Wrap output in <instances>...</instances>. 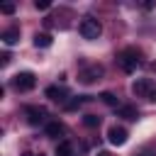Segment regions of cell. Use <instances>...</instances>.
<instances>
[{
    "label": "cell",
    "instance_id": "30bf717a",
    "mask_svg": "<svg viewBox=\"0 0 156 156\" xmlns=\"http://www.w3.org/2000/svg\"><path fill=\"white\" fill-rule=\"evenodd\" d=\"M34 46H37V49H49V46H51V34H46V32L39 34V32H37V34H34Z\"/></svg>",
    "mask_w": 156,
    "mask_h": 156
},
{
    "label": "cell",
    "instance_id": "d6986e66",
    "mask_svg": "<svg viewBox=\"0 0 156 156\" xmlns=\"http://www.w3.org/2000/svg\"><path fill=\"white\" fill-rule=\"evenodd\" d=\"M22 156H46V154H41V151H39V154H34V151H24Z\"/></svg>",
    "mask_w": 156,
    "mask_h": 156
},
{
    "label": "cell",
    "instance_id": "ba28073f",
    "mask_svg": "<svg viewBox=\"0 0 156 156\" xmlns=\"http://www.w3.org/2000/svg\"><path fill=\"white\" fill-rule=\"evenodd\" d=\"M44 95L49 98V100H54V102H66V88H61V85H49L46 90H44Z\"/></svg>",
    "mask_w": 156,
    "mask_h": 156
},
{
    "label": "cell",
    "instance_id": "3957f363",
    "mask_svg": "<svg viewBox=\"0 0 156 156\" xmlns=\"http://www.w3.org/2000/svg\"><path fill=\"white\" fill-rule=\"evenodd\" d=\"M78 32H80V37L83 39H98L100 34H102V24L95 20V17H83L80 20V24H78Z\"/></svg>",
    "mask_w": 156,
    "mask_h": 156
},
{
    "label": "cell",
    "instance_id": "6da1fadb",
    "mask_svg": "<svg viewBox=\"0 0 156 156\" xmlns=\"http://www.w3.org/2000/svg\"><path fill=\"white\" fill-rule=\"evenodd\" d=\"M139 49H134V46H129V49H122L119 54H117V66L124 71V73H134L136 71V66H139Z\"/></svg>",
    "mask_w": 156,
    "mask_h": 156
},
{
    "label": "cell",
    "instance_id": "5bb4252c",
    "mask_svg": "<svg viewBox=\"0 0 156 156\" xmlns=\"http://www.w3.org/2000/svg\"><path fill=\"white\" fill-rule=\"evenodd\" d=\"M83 102H85V98H73L71 102H66V110H68V112H73V110H78Z\"/></svg>",
    "mask_w": 156,
    "mask_h": 156
},
{
    "label": "cell",
    "instance_id": "8992f818",
    "mask_svg": "<svg viewBox=\"0 0 156 156\" xmlns=\"http://www.w3.org/2000/svg\"><path fill=\"white\" fill-rule=\"evenodd\" d=\"M24 115H27V122H29V124H44V122H46V110H44V107L29 105V107L24 110Z\"/></svg>",
    "mask_w": 156,
    "mask_h": 156
},
{
    "label": "cell",
    "instance_id": "9a60e30c",
    "mask_svg": "<svg viewBox=\"0 0 156 156\" xmlns=\"http://www.w3.org/2000/svg\"><path fill=\"white\" fill-rule=\"evenodd\" d=\"M83 124H85V127H98V124H100V117H98V115H85V117H83Z\"/></svg>",
    "mask_w": 156,
    "mask_h": 156
},
{
    "label": "cell",
    "instance_id": "ffe728a7",
    "mask_svg": "<svg viewBox=\"0 0 156 156\" xmlns=\"http://www.w3.org/2000/svg\"><path fill=\"white\" fill-rule=\"evenodd\" d=\"M149 68H151V71H154V73H156V61H154V63H151V66H149Z\"/></svg>",
    "mask_w": 156,
    "mask_h": 156
},
{
    "label": "cell",
    "instance_id": "2e32d148",
    "mask_svg": "<svg viewBox=\"0 0 156 156\" xmlns=\"http://www.w3.org/2000/svg\"><path fill=\"white\" fill-rule=\"evenodd\" d=\"M100 100H102L105 105H117V98H115L112 93H102V95H100Z\"/></svg>",
    "mask_w": 156,
    "mask_h": 156
},
{
    "label": "cell",
    "instance_id": "e0dca14e",
    "mask_svg": "<svg viewBox=\"0 0 156 156\" xmlns=\"http://www.w3.org/2000/svg\"><path fill=\"white\" fill-rule=\"evenodd\" d=\"M15 10H17V7H15V2H5V5L0 7V12H2V15H12Z\"/></svg>",
    "mask_w": 156,
    "mask_h": 156
},
{
    "label": "cell",
    "instance_id": "44dd1931",
    "mask_svg": "<svg viewBox=\"0 0 156 156\" xmlns=\"http://www.w3.org/2000/svg\"><path fill=\"white\" fill-rule=\"evenodd\" d=\"M98 156H110V154L107 151H98Z\"/></svg>",
    "mask_w": 156,
    "mask_h": 156
},
{
    "label": "cell",
    "instance_id": "5b68a950",
    "mask_svg": "<svg viewBox=\"0 0 156 156\" xmlns=\"http://www.w3.org/2000/svg\"><path fill=\"white\" fill-rule=\"evenodd\" d=\"M102 73H105V68H102L100 63L85 66V68L78 73V83H83V85H93L95 80H100V78H102Z\"/></svg>",
    "mask_w": 156,
    "mask_h": 156
},
{
    "label": "cell",
    "instance_id": "4fadbf2b",
    "mask_svg": "<svg viewBox=\"0 0 156 156\" xmlns=\"http://www.w3.org/2000/svg\"><path fill=\"white\" fill-rule=\"evenodd\" d=\"M46 134L49 136H61L63 134V124L61 122H49L46 124Z\"/></svg>",
    "mask_w": 156,
    "mask_h": 156
},
{
    "label": "cell",
    "instance_id": "7c38bea8",
    "mask_svg": "<svg viewBox=\"0 0 156 156\" xmlns=\"http://www.w3.org/2000/svg\"><path fill=\"white\" fill-rule=\"evenodd\" d=\"M56 156H73V144H71V141H58Z\"/></svg>",
    "mask_w": 156,
    "mask_h": 156
},
{
    "label": "cell",
    "instance_id": "9c48e42d",
    "mask_svg": "<svg viewBox=\"0 0 156 156\" xmlns=\"http://www.w3.org/2000/svg\"><path fill=\"white\" fill-rule=\"evenodd\" d=\"M0 39H2L5 46H15V44L20 41V29H17V27H10V29H5V32L0 34Z\"/></svg>",
    "mask_w": 156,
    "mask_h": 156
},
{
    "label": "cell",
    "instance_id": "ac0fdd59",
    "mask_svg": "<svg viewBox=\"0 0 156 156\" xmlns=\"http://www.w3.org/2000/svg\"><path fill=\"white\" fill-rule=\"evenodd\" d=\"M49 5H51L49 0H37V2H34V7H37V10H49Z\"/></svg>",
    "mask_w": 156,
    "mask_h": 156
},
{
    "label": "cell",
    "instance_id": "52a82bcc",
    "mask_svg": "<svg viewBox=\"0 0 156 156\" xmlns=\"http://www.w3.org/2000/svg\"><path fill=\"white\" fill-rule=\"evenodd\" d=\"M107 141H110L112 146H122V144L127 141V129H124V127H117V124L110 127V129H107Z\"/></svg>",
    "mask_w": 156,
    "mask_h": 156
},
{
    "label": "cell",
    "instance_id": "8fae6325",
    "mask_svg": "<svg viewBox=\"0 0 156 156\" xmlns=\"http://www.w3.org/2000/svg\"><path fill=\"white\" fill-rule=\"evenodd\" d=\"M117 117L136 119V107H132V105H119V107H117Z\"/></svg>",
    "mask_w": 156,
    "mask_h": 156
},
{
    "label": "cell",
    "instance_id": "277c9868",
    "mask_svg": "<svg viewBox=\"0 0 156 156\" xmlns=\"http://www.w3.org/2000/svg\"><path fill=\"white\" fill-rule=\"evenodd\" d=\"M34 85H37V78H34V73H29V71H22V73H17V76L12 78V88H15L17 93H29V90H34Z\"/></svg>",
    "mask_w": 156,
    "mask_h": 156
},
{
    "label": "cell",
    "instance_id": "7a4b0ae2",
    "mask_svg": "<svg viewBox=\"0 0 156 156\" xmlns=\"http://www.w3.org/2000/svg\"><path fill=\"white\" fill-rule=\"evenodd\" d=\"M132 93L136 98H146L149 102H156V85L151 78H136L132 83Z\"/></svg>",
    "mask_w": 156,
    "mask_h": 156
}]
</instances>
